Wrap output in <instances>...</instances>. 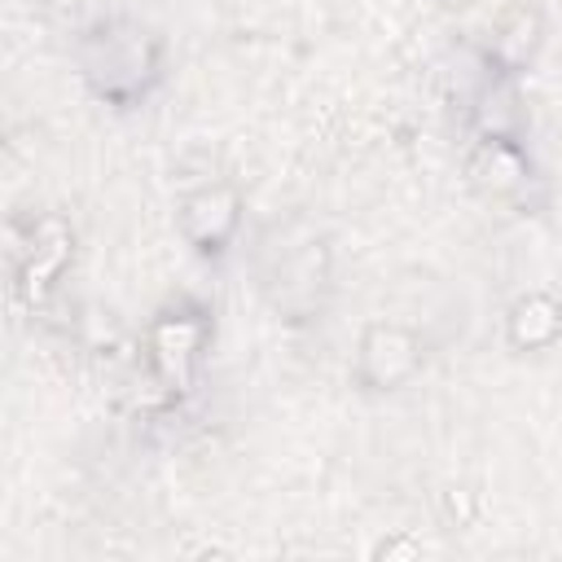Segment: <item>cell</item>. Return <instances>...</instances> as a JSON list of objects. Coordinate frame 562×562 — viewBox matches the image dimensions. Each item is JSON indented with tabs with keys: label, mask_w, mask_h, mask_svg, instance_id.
Segmentation results:
<instances>
[{
	"label": "cell",
	"mask_w": 562,
	"mask_h": 562,
	"mask_svg": "<svg viewBox=\"0 0 562 562\" xmlns=\"http://www.w3.org/2000/svg\"><path fill=\"white\" fill-rule=\"evenodd\" d=\"M562 334V303L544 290L522 294L505 316V338L514 351H544Z\"/></svg>",
	"instance_id": "cell-6"
},
{
	"label": "cell",
	"mask_w": 562,
	"mask_h": 562,
	"mask_svg": "<svg viewBox=\"0 0 562 562\" xmlns=\"http://www.w3.org/2000/svg\"><path fill=\"white\" fill-rule=\"evenodd\" d=\"M237 228H241V198L228 184H206L189 193L180 206V233L198 255H224Z\"/></svg>",
	"instance_id": "cell-3"
},
{
	"label": "cell",
	"mask_w": 562,
	"mask_h": 562,
	"mask_svg": "<svg viewBox=\"0 0 562 562\" xmlns=\"http://www.w3.org/2000/svg\"><path fill=\"white\" fill-rule=\"evenodd\" d=\"M422 369V342L404 325H369L356 347V378L369 391H395Z\"/></svg>",
	"instance_id": "cell-2"
},
{
	"label": "cell",
	"mask_w": 562,
	"mask_h": 562,
	"mask_svg": "<svg viewBox=\"0 0 562 562\" xmlns=\"http://www.w3.org/2000/svg\"><path fill=\"white\" fill-rule=\"evenodd\" d=\"M158 66V44L136 22H105L83 44V75L110 101H132L145 92Z\"/></svg>",
	"instance_id": "cell-1"
},
{
	"label": "cell",
	"mask_w": 562,
	"mask_h": 562,
	"mask_svg": "<svg viewBox=\"0 0 562 562\" xmlns=\"http://www.w3.org/2000/svg\"><path fill=\"white\" fill-rule=\"evenodd\" d=\"M470 176L492 193H518L531 180V162L518 136H483L470 158Z\"/></svg>",
	"instance_id": "cell-7"
},
{
	"label": "cell",
	"mask_w": 562,
	"mask_h": 562,
	"mask_svg": "<svg viewBox=\"0 0 562 562\" xmlns=\"http://www.w3.org/2000/svg\"><path fill=\"white\" fill-rule=\"evenodd\" d=\"M202 321L198 316H162L149 334V360L154 369L171 382V386H184L189 382V369L202 351Z\"/></svg>",
	"instance_id": "cell-5"
},
{
	"label": "cell",
	"mask_w": 562,
	"mask_h": 562,
	"mask_svg": "<svg viewBox=\"0 0 562 562\" xmlns=\"http://www.w3.org/2000/svg\"><path fill=\"white\" fill-rule=\"evenodd\" d=\"M544 44V18L536 4L527 0H514L501 18H496V31H492V44H487V61L496 66V75H522L536 53Z\"/></svg>",
	"instance_id": "cell-4"
}]
</instances>
